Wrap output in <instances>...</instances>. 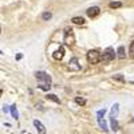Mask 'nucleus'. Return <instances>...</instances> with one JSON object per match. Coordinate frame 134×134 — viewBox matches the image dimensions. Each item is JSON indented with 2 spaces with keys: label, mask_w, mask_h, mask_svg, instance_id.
I'll return each mask as SVG.
<instances>
[{
  "label": "nucleus",
  "mask_w": 134,
  "mask_h": 134,
  "mask_svg": "<svg viewBox=\"0 0 134 134\" xmlns=\"http://www.w3.org/2000/svg\"><path fill=\"white\" fill-rule=\"evenodd\" d=\"M115 51L113 50V47H107L103 54L100 55V60H105V62H111L113 59H115Z\"/></svg>",
  "instance_id": "f257e3e1"
},
{
  "label": "nucleus",
  "mask_w": 134,
  "mask_h": 134,
  "mask_svg": "<svg viewBox=\"0 0 134 134\" xmlns=\"http://www.w3.org/2000/svg\"><path fill=\"white\" fill-rule=\"evenodd\" d=\"M87 60L91 64H97L100 62V54L97 50H90L87 52Z\"/></svg>",
  "instance_id": "f03ea898"
},
{
  "label": "nucleus",
  "mask_w": 134,
  "mask_h": 134,
  "mask_svg": "<svg viewBox=\"0 0 134 134\" xmlns=\"http://www.w3.org/2000/svg\"><path fill=\"white\" fill-rule=\"evenodd\" d=\"M35 76H36L38 81H42V82L47 83V85H51V76H50L47 72H44V71H38V72L35 74Z\"/></svg>",
  "instance_id": "7ed1b4c3"
},
{
  "label": "nucleus",
  "mask_w": 134,
  "mask_h": 134,
  "mask_svg": "<svg viewBox=\"0 0 134 134\" xmlns=\"http://www.w3.org/2000/svg\"><path fill=\"white\" fill-rule=\"evenodd\" d=\"M86 14H87L88 18L94 19V18H97V16L100 14V8H99L98 5H93V7H90V8L86 11Z\"/></svg>",
  "instance_id": "20e7f679"
},
{
  "label": "nucleus",
  "mask_w": 134,
  "mask_h": 134,
  "mask_svg": "<svg viewBox=\"0 0 134 134\" xmlns=\"http://www.w3.org/2000/svg\"><path fill=\"white\" fill-rule=\"evenodd\" d=\"M69 69L70 70H74V71L81 70V66H79V62H78V58H71V60L69 62Z\"/></svg>",
  "instance_id": "39448f33"
},
{
  "label": "nucleus",
  "mask_w": 134,
  "mask_h": 134,
  "mask_svg": "<svg viewBox=\"0 0 134 134\" xmlns=\"http://www.w3.org/2000/svg\"><path fill=\"white\" fill-rule=\"evenodd\" d=\"M63 57H64V48L63 47H59L57 51L52 54V58L55 60H60V59H63Z\"/></svg>",
  "instance_id": "423d86ee"
},
{
  "label": "nucleus",
  "mask_w": 134,
  "mask_h": 134,
  "mask_svg": "<svg viewBox=\"0 0 134 134\" xmlns=\"http://www.w3.org/2000/svg\"><path fill=\"white\" fill-rule=\"evenodd\" d=\"M34 126L36 127V130L39 131V134H46V127H44V125L42 124L40 121L35 119V121H34Z\"/></svg>",
  "instance_id": "0eeeda50"
},
{
  "label": "nucleus",
  "mask_w": 134,
  "mask_h": 134,
  "mask_svg": "<svg viewBox=\"0 0 134 134\" xmlns=\"http://www.w3.org/2000/svg\"><path fill=\"white\" fill-rule=\"evenodd\" d=\"M115 57L119 58V59H125L126 58V51H125V47L124 46H119L117 52H115Z\"/></svg>",
  "instance_id": "6e6552de"
},
{
  "label": "nucleus",
  "mask_w": 134,
  "mask_h": 134,
  "mask_svg": "<svg viewBox=\"0 0 134 134\" xmlns=\"http://www.w3.org/2000/svg\"><path fill=\"white\" fill-rule=\"evenodd\" d=\"M119 113V103H114L110 110V118H115Z\"/></svg>",
  "instance_id": "1a4fd4ad"
},
{
  "label": "nucleus",
  "mask_w": 134,
  "mask_h": 134,
  "mask_svg": "<svg viewBox=\"0 0 134 134\" xmlns=\"http://www.w3.org/2000/svg\"><path fill=\"white\" fill-rule=\"evenodd\" d=\"M98 124H99V127L102 129L105 133H107V131H109L107 125H106V122H105V119H103V118H98Z\"/></svg>",
  "instance_id": "9d476101"
},
{
  "label": "nucleus",
  "mask_w": 134,
  "mask_h": 134,
  "mask_svg": "<svg viewBox=\"0 0 134 134\" xmlns=\"http://www.w3.org/2000/svg\"><path fill=\"white\" fill-rule=\"evenodd\" d=\"M46 99L52 100V102H55V103H60V99L55 95V94H47V95H46Z\"/></svg>",
  "instance_id": "9b49d317"
},
{
  "label": "nucleus",
  "mask_w": 134,
  "mask_h": 134,
  "mask_svg": "<svg viewBox=\"0 0 134 134\" xmlns=\"http://www.w3.org/2000/svg\"><path fill=\"white\" fill-rule=\"evenodd\" d=\"M71 21H72V23L74 24H85V19L82 18V16H75V18H72L71 19Z\"/></svg>",
  "instance_id": "f8f14e48"
},
{
  "label": "nucleus",
  "mask_w": 134,
  "mask_h": 134,
  "mask_svg": "<svg viewBox=\"0 0 134 134\" xmlns=\"http://www.w3.org/2000/svg\"><path fill=\"white\" fill-rule=\"evenodd\" d=\"M110 126H111V129H113V131H117V130L119 129L118 122H117L115 118H110Z\"/></svg>",
  "instance_id": "ddd939ff"
},
{
  "label": "nucleus",
  "mask_w": 134,
  "mask_h": 134,
  "mask_svg": "<svg viewBox=\"0 0 134 134\" xmlns=\"http://www.w3.org/2000/svg\"><path fill=\"white\" fill-rule=\"evenodd\" d=\"M9 111H11V114H12V117L15 118V119H18L19 118V113H18V109H16V105H12L9 107Z\"/></svg>",
  "instance_id": "4468645a"
},
{
  "label": "nucleus",
  "mask_w": 134,
  "mask_h": 134,
  "mask_svg": "<svg viewBox=\"0 0 134 134\" xmlns=\"http://www.w3.org/2000/svg\"><path fill=\"white\" fill-rule=\"evenodd\" d=\"M52 18V14L50 12V11H46V12H43L42 14V19L44 20V21H47V20H50Z\"/></svg>",
  "instance_id": "2eb2a0df"
},
{
  "label": "nucleus",
  "mask_w": 134,
  "mask_h": 134,
  "mask_svg": "<svg viewBox=\"0 0 134 134\" xmlns=\"http://www.w3.org/2000/svg\"><path fill=\"white\" fill-rule=\"evenodd\" d=\"M75 102H76L78 105H81V106H85V105H86V99L82 98V97H75Z\"/></svg>",
  "instance_id": "dca6fc26"
},
{
  "label": "nucleus",
  "mask_w": 134,
  "mask_h": 134,
  "mask_svg": "<svg viewBox=\"0 0 134 134\" xmlns=\"http://www.w3.org/2000/svg\"><path fill=\"white\" fill-rule=\"evenodd\" d=\"M39 88H42V90H44V91H48L50 88H51V85H47V83H40V85H39Z\"/></svg>",
  "instance_id": "f3484780"
},
{
  "label": "nucleus",
  "mask_w": 134,
  "mask_h": 134,
  "mask_svg": "<svg viewBox=\"0 0 134 134\" xmlns=\"http://www.w3.org/2000/svg\"><path fill=\"white\" fill-rule=\"evenodd\" d=\"M109 5H110V8H119V7H122V3L121 2H111Z\"/></svg>",
  "instance_id": "a211bd4d"
},
{
  "label": "nucleus",
  "mask_w": 134,
  "mask_h": 134,
  "mask_svg": "<svg viewBox=\"0 0 134 134\" xmlns=\"http://www.w3.org/2000/svg\"><path fill=\"white\" fill-rule=\"evenodd\" d=\"M113 79H115V81H119V82H125V78H124V75H121V74L113 75Z\"/></svg>",
  "instance_id": "6ab92c4d"
},
{
  "label": "nucleus",
  "mask_w": 134,
  "mask_h": 134,
  "mask_svg": "<svg viewBox=\"0 0 134 134\" xmlns=\"http://www.w3.org/2000/svg\"><path fill=\"white\" fill-rule=\"evenodd\" d=\"M106 111H107L106 109H102V110H99L98 113H97V117H98V118H103V115L106 114Z\"/></svg>",
  "instance_id": "aec40b11"
},
{
  "label": "nucleus",
  "mask_w": 134,
  "mask_h": 134,
  "mask_svg": "<svg viewBox=\"0 0 134 134\" xmlns=\"http://www.w3.org/2000/svg\"><path fill=\"white\" fill-rule=\"evenodd\" d=\"M130 57L134 58V40H133L131 44H130Z\"/></svg>",
  "instance_id": "412c9836"
},
{
  "label": "nucleus",
  "mask_w": 134,
  "mask_h": 134,
  "mask_svg": "<svg viewBox=\"0 0 134 134\" xmlns=\"http://www.w3.org/2000/svg\"><path fill=\"white\" fill-rule=\"evenodd\" d=\"M3 110H4V113H8V111H9V107H8V106H4Z\"/></svg>",
  "instance_id": "4be33fe9"
},
{
  "label": "nucleus",
  "mask_w": 134,
  "mask_h": 134,
  "mask_svg": "<svg viewBox=\"0 0 134 134\" xmlns=\"http://www.w3.org/2000/svg\"><path fill=\"white\" fill-rule=\"evenodd\" d=\"M21 57H23L21 54H18V55H16V59H21Z\"/></svg>",
  "instance_id": "5701e85b"
},
{
  "label": "nucleus",
  "mask_w": 134,
  "mask_h": 134,
  "mask_svg": "<svg viewBox=\"0 0 134 134\" xmlns=\"http://www.w3.org/2000/svg\"><path fill=\"white\" fill-rule=\"evenodd\" d=\"M3 94V90H0V95H2Z\"/></svg>",
  "instance_id": "b1692460"
},
{
  "label": "nucleus",
  "mask_w": 134,
  "mask_h": 134,
  "mask_svg": "<svg viewBox=\"0 0 134 134\" xmlns=\"http://www.w3.org/2000/svg\"><path fill=\"white\" fill-rule=\"evenodd\" d=\"M131 122H133V124H134V119H133V121H131Z\"/></svg>",
  "instance_id": "393cba45"
},
{
  "label": "nucleus",
  "mask_w": 134,
  "mask_h": 134,
  "mask_svg": "<svg viewBox=\"0 0 134 134\" xmlns=\"http://www.w3.org/2000/svg\"><path fill=\"white\" fill-rule=\"evenodd\" d=\"M0 32H2V28H0Z\"/></svg>",
  "instance_id": "a878e982"
},
{
  "label": "nucleus",
  "mask_w": 134,
  "mask_h": 134,
  "mask_svg": "<svg viewBox=\"0 0 134 134\" xmlns=\"http://www.w3.org/2000/svg\"><path fill=\"white\" fill-rule=\"evenodd\" d=\"M0 54H2V51H0Z\"/></svg>",
  "instance_id": "bb28decb"
}]
</instances>
